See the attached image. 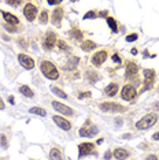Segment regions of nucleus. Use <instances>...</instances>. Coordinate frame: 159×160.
I'll use <instances>...</instances> for the list:
<instances>
[{"instance_id":"f257e3e1","label":"nucleus","mask_w":159,"mask_h":160,"mask_svg":"<svg viewBox=\"0 0 159 160\" xmlns=\"http://www.w3.org/2000/svg\"><path fill=\"white\" fill-rule=\"evenodd\" d=\"M40 70H41V72L44 74V77L48 78V79H58L59 78V71H58V68L55 67V64L49 60H43L41 63H40Z\"/></svg>"},{"instance_id":"f03ea898","label":"nucleus","mask_w":159,"mask_h":160,"mask_svg":"<svg viewBox=\"0 0 159 160\" xmlns=\"http://www.w3.org/2000/svg\"><path fill=\"white\" fill-rule=\"evenodd\" d=\"M158 121V115L156 114H147L146 116H143L139 122L136 123V129L137 130H146L152 127Z\"/></svg>"},{"instance_id":"7ed1b4c3","label":"nucleus","mask_w":159,"mask_h":160,"mask_svg":"<svg viewBox=\"0 0 159 160\" xmlns=\"http://www.w3.org/2000/svg\"><path fill=\"white\" fill-rule=\"evenodd\" d=\"M144 74V90H150L154 86L155 82V77H156V72L152 68H146L143 71Z\"/></svg>"},{"instance_id":"20e7f679","label":"nucleus","mask_w":159,"mask_h":160,"mask_svg":"<svg viewBox=\"0 0 159 160\" xmlns=\"http://www.w3.org/2000/svg\"><path fill=\"white\" fill-rule=\"evenodd\" d=\"M100 110L103 112H125L126 108L124 105L118 103H111V101H106V103L100 104Z\"/></svg>"},{"instance_id":"39448f33","label":"nucleus","mask_w":159,"mask_h":160,"mask_svg":"<svg viewBox=\"0 0 159 160\" xmlns=\"http://www.w3.org/2000/svg\"><path fill=\"white\" fill-rule=\"evenodd\" d=\"M97 133H99V129H97L95 125H91V123H89V121L86 122L85 126L81 127V129H80V132H78L80 137H88V138L95 137Z\"/></svg>"},{"instance_id":"423d86ee","label":"nucleus","mask_w":159,"mask_h":160,"mask_svg":"<svg viewBox=\"0 0 159 160\" xmlns=\"http://www.w3.org/2000/svg\"><path fill=\"white\" fill-rule=\"evenodd\" d=\"M136 96H137V90L135 86H132V85H126L121 90V97L126 101H132Z\"/></svg>"},{"instance_id":"0eeeda50","label":"nucleus","mask_w":159,"mask_h":160,"mask_svg":"<svg viewBox=\"0 0 159 160\" xmlns=\"http://www.w3.org/2000/svg\"><path fill=\"white\" fill-rule=\"evenodd\" d=\"M95 153V145L91 142H84L78 147V158H85V156Z\"/></svg>"},{"instance_id":"6e6552de","label":"nucleus","mask_w":159,"mask_h":160,"mask_svg":"<svg viewBox=\"0 0 159 160\" xmlns=\"http://www.w3.org/2000/svg\"><path fill=\"white\" fill-rule=\"evenodd\" d=\"M23 15L28 21H34L36 19V15H37V7L32 3H26L25 4V8H23Z\"/></svg>"},{"instance_id":"1a4fd4ad","label":"nucleus","mask_w":159,"mask_h":160,"mask_svg":"<svg viewBox=\"0 0 159 160\" xmlns=\"http://www.w3.org/2000/svg\"><path fill=\"white\" fill-rule=\"evenodd\" d=\"M18 62H19V64L25 70H32V68L34 67V60L32 59L30 56L25 55V53H19V55H18Z\"/></svg>"},{"instance_id":"9d476101","label":"nucleus","mask_w":159,"mask_h":160,"mask_svg":"<svg viewBox=\"0 0 159 160\" xmlns=\"http://www.w3.org/2000/svg\"><path fill=\"white\" fill-rule=\"evenodd\" d=\"M56 36L54 32H48V33L45 34V38H44V44H43V47H44L45 51H51L54 49V47L56 45Z\"/></svg>"},{"instance_id":"9b49d317","label":"nucleus","mask_w":159,"mask_h":160,"mask_svg":"<svg viewBox=\"0 0 159 160\" xmlns=\"http://www.w3.org/2000/svg\"><path fill=\"white\" fill-rule=\"evenodd\" d=\"M106 59H107V51H104V49L97 51L95 55L92 56V64L96 67H100L106 62Z\"/></svg>"},{"instance_id":"f8f14e48","label":"nucleus","mask_w":159,"mask_h":160,"mask_svg":"<svg viewBox=\"0 0 159 160\" xmlns=\"http://www.w3.org/2000/svg\"><path fill=\"white\" fill-rule=\"evenodd\" d=\"M52 107H54V110H56L58 112H60V114H63V115L71 116L74 114L73 110H71L69 105L63 104V103H59V101H52Z\"/></svg>"},{"instance_id":"ddd939ff","label":"nucleus","mask_w":159,"mask_h":160,"mask_svg":"<svg viewBox=\"0 0 159 160\" xmlns=\"http://www.w3.org/2000/svg\"><path fill=\"white\" fill-rule=\"evenodd\" d=\"M52 119H54V122H55V125H58L62 130H64V132H69V130L71 129V123L69 122V119H64L63 116L55 115Z\"/></svg>"},{"instance_id":"4468645a","label":"nucleus","mask_w":159,"mask_h":160,"mask_svg":"<svg viewBox=\"0 0 159 160\" xmlns=\"http://www.w3.org/2000/svg\"><path fill=\"white\" fill-rule=\"evenodd\" d=\"M62 18H63V8L56 7L52 14V23L55 25V26L60 28V25H62Z\"/></svg>"},{"instance_id":"2eb2a0df","label":"nucleus","mask_w":159,"mask_h":160,"mask_svg":"<svg viewBox=\"0 0 159 160\" xmlns=\"http://www.w3.org/2000/svg\"><path fill=\"white\" fill-rule=\"evenodd\" d=\"M139 71V66L133 62H126V67H125V72H126V77H133V75L137 74Z\"/></svg>"},{"instance_id":"dca6fc26","label":"nucleus","mask_w":159,"mask_h":160,"mask_svg":"<svg viewBox=\"0 0 159 160\" xmlns=\"http://www.w3.org/2000/svg\"><path fill=\"white\" fill-rule=\"evenodd\" d=\"M2 14H3V18H4L6 23L13 25V26H17V25L19 23V19H18V17H15L14 14H10V12H2Z\"/></svg>"},{"instance_id":"f3484780","label":"nucleus","mask_w":159,"mask_h":160,"mask_svg":"<svg viewBox=\"0 0 159 160\" xmlns=\"http://www.w3.org/2000/svg\"><path fill=\"white\" fill-rule=\"evenodd\" d=\"M78 63H80V58L78 56H71L70 59L67 60V63L63 66V68H64V70H69V71L74 70V68L78 66Z\"/></svg>"},{"instance_id":"a211bd4d","label":"nucleus","mask_w":159,"mask_h":160,"mask_svg":"<svg viewBox=\"0 0 159 160\" xmlns=\"http://www.w3.org/2000/svg\"><path fill=\"white\" fill-rule=\"evenodd\" d=\"M129 152L126 151V149H124V148H117L114 151V158L117 159V160H125V159H128L129 158Z\"/></svg>"},{"instance_id":"6ab92c4d","label":"nucleus","mask_w":159,"mask_h":160,"mask_svg":"<svg viewBox=\"0 0 159 160\" xmlns=\"http://www.w3.org/2000/svg\"><path fill=\"white\" fill-rule=\"evenodd\" d=\"M49 160H64L62 151L59 148H52L49 151Z\"/></svg>"},{"instance_id":"aec40b11","label":"nucleus","mask_w":159,"mask_h":160,"mask_svg":"<svg viewBox=\"0 0 159 160\" xmlns=\"http://www.w3.org/2000/svg\"><path fill=\"white\" fill-rule=\"evenodd\" d=\"M104 92H106V94H107V96H110V97L115 96L117 92H118V83H110L108 86H106Z\"/></svg>"},{"instance_id":"412c9836","label":"nucleus","mask_w":159,"mask_h":160,"mask_svg":"<svg viewBox=\"0 0 159 160\" xmlns=\"http://www.w3.org/2000/svg\"><path fill=\"white\" fill-rule=\"evenodd\" d=\"M96 47H97V44L95 41H91V40H86V41H84L81 44V48H82V51H85V52H89V51L95 49Z\"/></svg>"},{"instance_id":"4be33fe9","label":"nucleus","mask_w":159,"mask_h":160,"mask_svg":"<svg viewBox=\"0 0 159 160\" xmlns=\"http://www.w3.org/2000/svg\"><path fill=\"white\" fill-rule=\"evenodd\" d=\"M19 92L22 93L25 97H29V99H32V97L34 96V92H33V90H32L30 88H29V86H26V85H22V86H21V88H19Z\"/></svg>"},{"instance_id":"5701e85b","label":"nucleus","mask_w":159,"mask_h":160,"mask_svg":"<svg viewBox=\"0 0 159 160\" xmlns=\"http://www.w3.org/2000/svg\"><path fill=\"white\" fill-rule=\"evenodd\" d=\"M107 25L110 26V29H111V32L113 33H118V26H117V21L114 19V18H111V17H107Z\"/></svg>"},{"instance_id":"b1692460","label":"nucleus","mask_w":159,"mask_h":160,"mask_svg":"<svg viewBox=\"0 0 159 160\" xmlns=\"http://www.w3.org/2000/svg\"><path fill=\"white\" fill-rule=\"evenodd\" d=\"M86 78L89 79L92 83H96L97 81H99V74H97L96 71H86Z\"/></svg>"},{"instance_id":"393cba45","label":"nucleus","mask_w":159,"mask_h":160,"mask_svg":"<svg viewBox=\"0 0 159 160\" xmlns=\"http://www.w3.org/2000/svg\"><path fill=\"white\" fill-rule=\"evenodd\" d=\"M29 112H30V114H34V115H40V116H45L47 115V111L44 110V108H41V107H33V108L29 110Z\"/></svg>"},{"instance_id":"a878e982","label":"nucleus","mask_w":159,"mask_h":160,"mask_svg":"<svg viewBox=\"0 0 159 160\" xmlns=\"http://www.w3.org/2000/svg\"><path fill=\"white\" fill-rule=\"evenodd\" d=\"M51 92L54 94H56V96H59V97H62V99H67V94L63 92L62 89H59V88H56V86H51Z\"/></svg>"},{"instance_id":"bb28decb","label":"nucleus","mask_w":159,"mask_h":160,"mask_svg":"<svg viewBox=\"0 0 159 160\" xmlns=\"http://www.w3.org/2000/svg\"><path fill=\"white\" fill-rule=\"evenodd\" d=\"M0 147L2 148H4L7 149L8 148V142H7V137H6V134H0Z\"/></svg>"},{"instance_id":"cd10ccee","label":"nucleus","mask_w":159,"mask_h":160,"mask_svg":"<svg viewBox=\"0 0 159 160\" xmlns=\"http://www.w3.org/2000/svg\"><path fill=\"white\" fill-rule=\"evenodd\" d=\"M56 44H58V48L60 51H69V45L66 44V41H63V40H58Z\"/></svg>"},{"instance_id":"c85d7f7f","label":"nucleus","mask_w":159,"mask_h":160,"mask_svg":"<svg viewBox=\"0 0 159 160\" xmlns=\"http://www.w3.org/2000/svg\"><path fill=\"white\" fill-rule=\"evenodd\" d=\"M70 34L73 36L75 40H78V41H80V40H82V33L78 30V29H73V30L70 32Z\"/></svg>"},{"instance_id":"c756f323","label":"nucleus","mask_w":159,"mask_h":160,"mask_svg":"<svg viewBox=\"0 0 159 160\" xmlns=\"http://www.w3.org/2000/svg\"><path fill=\"white\" fill-rule=\"evenodd\" d=\"M40 22H41V23H47V22H48V12H47L45 10L40 14Z\"/></svg>"},{"instance_id":"7c9ffc66","label":"nucleus","mask_w":159,"mask_h":160,"mask_svg":"<svg viewBox=\"0 0 159 160\" xmlns=\"http://www.w3.org/2000/svg\"><path fill=\"white\" fill-rule=\"evenodd\" d=\"M137 38H139V36H137L136 33H133V34H128V36H126V41H128V42L136 41Z\"/></svg>"},{"instance_id":"2f4dec72","label":"nucleus","mask_w":159,"mask_h":160,"mask_svg":"<svg viewBox=\"0 0 159 160\" xmlns=\"http://www.w3.org/2000/svg\"><path fill=\"white\" fill-rule=\"evenodd\" d=\"M97 17V14L95 12V11H88L84 15V19H89V18H91V19H93V18H96Z\"/></svg>"},{"instance_id":"473e14b6","label":"nucleus","mask_w":159,"mask_h":160,"mask_svg":"<svg viewBox=\"0 0 159 160\" xmlns=\"http://www.w3.org/2000/svg\"><path fill=\"white\" fill-rule=\"evenodd\" d=\"M4 29H6V30H8L10 33H15V32H17V26H13V25H8V23L4 25Z\"/></svg>"},{"instance_id":"72a5a7b5","label":"nucleus","mask_w":159,"mask_h":160,"mask_svg":"<svg viewBox=\"0 0 159 160\" xmlns=\"http://www.w3.org/2000/svg\"><path fill=\"white\" fill-rule=\"evenodd\" d=\"M91 96H92L91 92H81V93L78 94V97H80V99H82V100H84V99H88V97H91Z\"/></svg>"},{"instance_id":"f704fd0d","label":"nucleus","mask_w":159,"mask_h":160,"mask_svg":"<svg viewBox=\"0 0 159 160\" xmlns=\"http://www.w3.org/2000/svg\"><path fill=\"white\" fill-rule=\"evenodd\" d=\"M6 3L8 6H11V7H18V6H21V3H22V2H19V0H17V2H10V0H8V2H6Z\"/></svg>"},{"instance_id":"c9c22d12","label":"nucleus","mask_w":159,"mask_h":160,"mask_svg":"<svg viewBox=\"0 0 159 160\" xmlns=\"http://www.w3.org/2000/svg\"><path fill=\"white\" fill-rule=\"evenodd\" d=\"M18 41H19V45L21 47H25V48L28 47V42H26V40H25V38H19Z\"/></svg>"},{"instance_id":"e433bc0d","label":"nucleus","mask_w":159,"mask_h":160,"mask_svg":"<svg viewBox=\"0 0 159 160\" xmlns=\"http://www.w3.org/2000/svg\"><path fill=\"white\" fill-rule=\"evenodd\" d=\"M60 0H48V4H51V6H55V4H60Z\"/></svg>"},{"instance_id":"4c0bfd02","label":"nucleus","mask_w":159,"mask_h":160,"mask_svg":"<svg viewBox=\"0 0 159 160\" xmlns=\"http://www.w3.org/2000/svg\"><path fill=\"white\" fill-rule=\"evenodd\" d=\"M111 156H113V152H111V151H107L106 153H104V159L108 160V159H111Z\"/></svg>"},{"instance_id":"58836bf2","label":"nucleus","mask_w":159,"mask_h":160,"mask_svg":"<svg viewBox=\"0 0 159 160\" xmlns=\"http://www.w3.org/2000/svg\"><path fill=\"white\" fill-rule=\"evenodd\" d=\"M113 60L115 62V63H121V58H119L117 53H115V55H113Z\"/></svg>"},{"instance_id":"ea45409f","label":"nucleus","mask_w":159,"mask_h":160,"mask_svg":"<svg viewBox=\"0 0 159 160\" xmlns=\"http://www.w3.org/2000/svg\"><path fill=\"white\" fill-rule=\"evenodd\" d=\"M122 122H124V121H122L121 118H117V119H115V126H117V127H119V126L122 125Z\"/></svg>"},{"instance_id":"a19ab883","label":"nucleus","mask_w":159,"mask_h":160,"mask_svg":"<svg viewBox=\"0 0 159 160\" xmlns=\"http://www.w3.org/2000/svg\"><path fill=\"white\" fill-rule=\"evenodd\" d=\"M146 160H158V158L155 155H150V156H147Z\"/></svg>"},{"instance_id":"79ce46f5","label":"nucleus","mask_w":159,"mask_h":160,"mask_svg":"<svg viewBox=\"0 0 159 160\" xmlns=\"http://www.w3.org/2000/svg\"><path fill=\"white\" fill-rule=\"evenodd\" d=\"M4 107H6V105H4V101H3V99L0 97V110H4Z\"/></svg>"},{"instance_id":"37998d69","label":"nucleus","mask_w":159,"mask_h":160,"mask_svg":"<svg viewBox=\"0 0 159 160\" xmlns=\"http://www.w3.org/2000/svg\"><path fill=\"white\" fill-rule=\"evenodd\" d=\"M8 101H10V104H15V99H14V96H10Z\"/></svg>"},{"instance_id":"c03bdc74","label":"nucleus","mask_w":159,"mask_h":160,"mask_svg":"<svg viewBox=\"0 0 159 160\" xmlns=\"http://www.w3.org/2000/svg\"><path fill=\"white\" fill-rule=\"evenodd\" d=\"M152 138H154V140H156V141H159V132L155 133L154 136H152Z\"/></svg>"},{"instance_id":"a18cd8bd","label":"nucleus","mask_w":159,"mask_h":160,"mask_svg":"<svg viewBox=\"0 0 159 160\" xmlns=\"http://www.w3.org/2000/svg\"><path fill=\"white\" fill-rule=\"evenodd\" d=\"M99 15H100V17H107V11H100Z\"/></svg>"},{"instance_id":"49530a36","label":"nucleus","mask_w":159,"mask_h":160,"mask_svg":"<svg viewBox=\"0 0 159 160\" xmlns=\"http://www.w3.org/2000/svg\"><path fill=\"white\" fill-rule=\"evenodd\" d=\"M103 141H104V140H103V138H99V140H97V141H96V144H97V145H100V144H103Z\"/></svg>"},{"instance_id":"de8ad7c7","label":"nucleus","mask_w":159,"mask_h":160,"mask_svg":"<svg viewBox=\"0 0 159 160\" xmlns=\"http://www.w3.org/2000/svg\"><path fill=\"white\" fill-rule=\"evenodd\" d=\"M131 52H132V55H136V53H137V49H136V48H133Z\"/></svg>"},{"instance_id":"09e8293b","label":"nucleus","mask_w":159,"mask_h":160,"mask_svg":"<svg viewBox=\"0 0 159 160\" xmlns=\"http://www.w3.org/2000/svg\"><path fill=\"white\" fill-rule=\"evenodd\" d=\"M132 136H131V134H125V136H124V138H131Z\"/></svg>"},{"instance_id":"8fccbe9b","label":"nucleus","mask_w":159,"mask_h":160,"mask_svg":"<svg viewBox=\"0 0 159 160\" xmlns=\"http://www.w3.org/2000/svg\"><path fill=\"white\" fill-rule=\"evenodd\" d=\"M158 92H159V88H158Z\"/></svg>"}]
</instances>
